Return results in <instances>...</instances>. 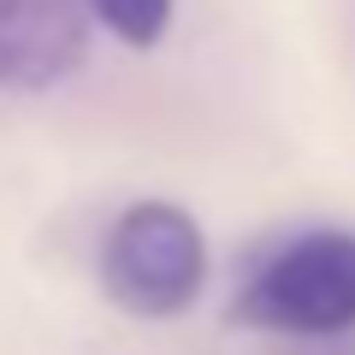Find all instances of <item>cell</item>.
Returning <instances> with one entry per match:
<instances>
[{
	"label": "cell",
	"instance_id": "3957f363",
	"mask_svg": "<svg viewBox=\"0 0 355 355\" xmlns=\"http://www.w3.org/2000/svg\"><path fill=\"white\" fill-rule=\"evenodd\" d=\"M83 0H0V89L42 95L89 60Z\"/></svg>",
	"mask_w": 355,
	"mask_h": 355
},
{
	"label": "cell",
	"instance_id": "7a4b0ae2",
	"mask_svg": "<svg viewBox=\"0 0 355 355\" xmlns=\"http://www.w3.org/2000/svg\"><path fill=\"white\" fill-rule=\"evenodd\" d=\"M202 279H207V243L184 207L137 202L113 219L101 243V284L125 314L172 320L196 302Z\"/></svg>",
	"mask_w": 355,
	"mask_h": 355
},
{
	"label": "cell",
	"instance_id": "6da1fadb",
	"mask_svg": "<svg viewBox=\"0 0 355 355\" xmlns=\"http://www.w3.org/2000/svg\"><path fill=\"white\" fill-rule=\"evenodd\" d=\"M237 320L284 338H338L355 326V231L279 243L237 291Z\"/></svg>",
	"mask_w": 355,
	"mask_h": 355
},
{
	"label": "cell",
	"instance_id": "277c9868",
	"mask_svg": "<svg viewBox=\"0 0 355 355\" xmlns=\"http://www.w3.org/2000/svg\"><path fill=\"white\" fill-rule=\"evenodd\" d=\"M83 12L113 30L125 48H154L172 24V0H83Z\"/></svg>",
	"mask_w": 355,
	"mask_h": 355
}]
</instances>
